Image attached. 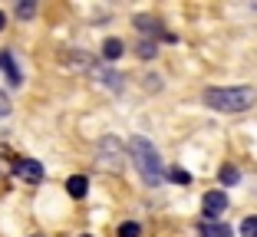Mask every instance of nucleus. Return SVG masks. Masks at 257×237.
Instances as JSON below:
<instances>
[{
	"mask_svg": "<svg viewBox=\"0 0 257 237\" xmlns=\"http://www.w3.org/2000/svg\"><path fill=\"white\" fill-rule=\"evenodd\" d=\"M128 158H132V165H136V171L142 175V181L149 184V188H155V184H162V175H165V168H162V158H159V148L152 145L149 138L142 135H132L128 138Z\"/></svg>",
	"mask_w": 257,
	"mask_h": 237,
	"instance_id": "1",
	"label": "nucleus"
},
{
	"mask_svg": "<svg viewBox=\"0 0 257 237\" xmlns=\"http://www.w3.org/2000/svg\"><path fill=\"white\" fill-rule=\"evenodd\" d=\"M204 106L214 112H247L257 106V89L254 86H234V89H208L204 92Z\"/></svg>",
	"mask_w": 257,
	"mask_h": 237,
	"instance_id": "2",
	"label": "nucleus"
},
{
	"mask_svg": "<svg viewBox=\"0 0 257 237\" xmlns=\"http://www.w3.org/2000/svg\"><path fill=\"white\" fill-rule=\"evenodd\" d=\"M102 152H106V158H99V168L122 171V158L128 155V148L122 145L119 138H102ZM102 152H99V155H102Z\"/></svg>",
	"mask_w": 257,
	"mask_h": 237,
	"instance_id": "3",
	"label": "nucleus"
},
{
	"mask_svg": "<svg viewBox=\"0 0 257 237\" xmlns=\"http://www.w3.org/2000/svg\"><path fill=\"white\" fill-rule=\"evenodd\" d=\"M17 178H20L23 184H40L43 181V165H40L37 158H17Z\"/></svg>",
	"mask_w": 257,
	"mask_h": 237,
	"instance_id": "4",
	"label": "nucleus"
},
{
	"mask_svg": "<svg viewBox=\"0 0 257 237\" xmlns=\"http://www.w3.org/2000/svg\"><path fill=\"white\" fill-rule=\"evenodd\" d=\"M201 207H204V221H214L218 214L227 211V194L224 191H208L201 198Z\"/></svg>",
	"mask_w": 257,
	"mask_h": 237,
	"instance_id": "5",
	"label": "nucleus"
},
{
	"mask_svg": "<svg viewBox=\"0 0 257 237\" xmlns=\"http://www.w3.org/2000/svg\"><path fill=\"white\" fill-rule=\"evenodd\" d=\"M0 69L7 73L10 86H20V83H23V73L17 69V63H14V56H10V50H0Z\"/></svg>",
	"mask_w": 257,
	"mask_h": 237,
	"instance_id": "6",
	"label": "nucleus"
},
{
	"mask_svg": "<svg viewBox=\"0 0 257 237\" xmlns=\"http://www.w3.org/2000/svg\"><path fill=\"white\" fill-rule=\"evenodd\" d=\"M14 171H17V158H14V155H10L4 145H0V184H7Z\"/></svg>",
	"mask_w": 257,
	"mask_h": 237,
	"instance_id": "7",
	"label": "nucleus"
},
{
	"mask_svg": "<svg viewBox=\"0 0 257 237\" xmlns=\"http://www.w3.org/2000/svg\"><path fill=\"white\" fill-rule=\"evenodd\" d=\"M198 234L201 237H234L231 227H224V224H218V221H201L198 224Z\"/></svg>",
	"mask_w": 257,
	"mask_h": 237,
	"instance_id": "8",
	"label": "nucleus"
},
{
	"mask_svg": "<svg viewBox=\"0 0 257 237\" xmlns=\"http://www.w3.org/2000/svg\"><path fill=\"white\" fill-rule=\"evenodd\" d=\"M66 191L73 194V198H86V191H89V181H86L83 175H73L66 181Z\"/></svg>",
	"mask_w": 257,
	"mask_h": 237,
	"instance_id": "9",
	"label": "nucleus"
},
{
	"mask_svg": "<svg viewBox=\"0 0 257 237\" xmlns=\"http://www.w3.org/2000/svg\"><path fill=\"white\" fill-rule=\"evenodd\" d=\"M122 50H125V46H122V40H115V37H109L106 43H102V56H106V60H119Z\"/></svg>",
	"mask_w": 257,
	"mask_h": 237,
	"instance_id": "10",
	"label": "nucleus"
},
{
	"mask_svg": "<svg viewBox=\"0 0 257 237\" xmlns=\"http://www.w3.org/2000/svg\"><path fill=\"white\" fill-rule=\"evenodd\" d=\"M237 181H241V171L234 165H224L221 168V184H237Z\"/></svg>",
	"mask_w": 257,
	"mask_h": 237,
	"instance_id": "11",
	"label": "nucleus"
},
{
	"mask_svg": "<svg viewBox=\"0 0 257 237\" xmlns=\"http://www.w3.org/2000/svg\"><path fill=\"white\" fill-rule=\"evenodd\" d=\"M168 178H172L175 184H191V175L182 168V165H175V168H168Z\"/></svg>",
	"mask_w": 257,
	"mask_h": 237,
	"instance_id": "12",
	"label": "nucleus"
},
{
	"mask_svg": "<svg viewBox=\"0 0 257 237\" xmlns=\"http://www.w3.org/2000/svg\"><path fill=\"white\" fill-rule=\"evenodd\" d=\"M37 14V4H30V0H20V4H17V17H20V20H27V17H33Z\"/></svg>",
	"mask_w": 257,
	"mask_h": 237,
	"instance_id": "13",
	"label": "nucleus"
},
{
	"mask_svg": "<svg viewBox=\"0 0 257 237\" xmlns=\"http://www.w3.org/2000/svg\"><path fill=\"white\" fill-rule=\"evenodd\" d=\"M241 237H257V217H244L241 221Z\"/></svg>",
	"mask_w": 257,
	"mask_h": 237,
	"instance_id": "14",
	"label": "nucleus"
},
{
	"mask_svg": "<svg viewBox=\"0 0 257 237\" xmlns=\"http://www.w3.org/2000/svg\"><path fill=\"white\" fill-rule=\"evenodd\" d=\"M139 234H142V227H139L136 221H128V224H122V227H119V237H139Z\"/></svg>",
	"mask_w": 257,
	"mask_h": 237,
	"instance_id": "15",
	"label": "nucleus"
},
{
	"mask_svg": "<svg viewBox=\"0 0 257 237\" xmlns=\"http://www.w3.org/2000/svg\"><path fill=\"white\" fill-rule=\"evenodd\" d=\"M139 56H142V60H152V56H155V46H152V43H142V46H139Z\"/></svg>",
	"mask_w": 257,
	"mask_h": 237,
	"instance_id": "16",
	"label": "nucleus"
},
{
	"mask_svg": "<svg viewBox=\"0 0 257 237\" xmlns=\"http://www.w3.org/2000/svg\"><path fill=\"white\" fill-rule=\"evenodd\" d=\"M10 112V99H7V96H4V92H0V119H4V115H7Z\"/></svg>",
	"mask_w": 257,
	"mask_h": 237,
	"instance_id": "17",
	"label": "nucleus"
},
{
	"mask_svg": "<svg viewBox=\"0 0 257 237\" xmlns=\"http://www.w3.org/2000/svg\"><path fill=\"white\" fill-rule=\"evenodd\" d=\"M4 27H7V17H4V10H0V30H4Z\"/></svg>",
	"mask_w": 257,
	"mask_h": 237,
	"instance_id": "18",
	"label": "nucleus"
},
{
	"mask_svg": "<svg viewBox=\"0 0 257 237\" xmlns=\"http://www.w3.org/2000/svg\"><path fill=\"white\" fill-rule=\"evenodd\" d=\"M33 237H40V234H33Z\"/></svg>",
	"mask_w": 257,
	"mask_h": 237,
	"instance_id": "19",
	"label": "nucleus"
},
{
	"mask_svg": "<svg viewBox=\"0 0 257 237\" xmlns=\"http://www.w3.org/2000/svg\"><path fill=\"white\" fill-rule=\"evenodd\" d=\"M83 237H89V234H83Z\"/></svg>",
	"mask_w": 257,
	"mask_h": 237,
	"instance_id": "20",
	"label": "nucleus"
},
{
	"mask_svg": "<svg viewBox=\"0 0 257 237\" xmlns=\"http://www.w3.org/2000/svg\"><path fill=\"white\" fill-rule=\"evenodd\" d=\"M254 7H257V4H254Z\"/></svg>",
	"mask_w": 257,
	"mask_h": 237,
	"instance_id": "21",
	"label": "nucleus"
}]
</instances>
